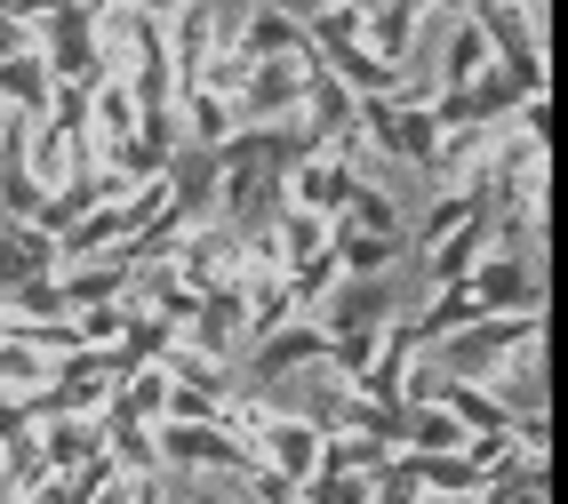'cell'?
I'll return each instance as SVG.
<instances>
[{"label":"cell","instance_id":"6da1fadb","mask_svg":"<svg viewBox=\"0 0 568 504\" xmlns=\"http://www.w3.org/2000/svg\"><path fill=\"white\" fill-rule=\"evenodd\" d=\"M153 448H161V473H248L256 464L241 424H176V416H161Z\"/></svg>","mask_w":568,"mask_h":504},{"label":"cell","instance_id":"7a4b0ae2","mask_svg":"<svg viewBox=\"0 0 568 504\" xmlns=\"http://www.w3.org/2000/svg\"><path fill=\"white\" fill-rule=\"evenodd\" d=\"M313 57H321V49L256 57V64L241 72V89H233V129H248V121H288L296 97H305V64H313Z\"/></svg>","mask_w":568,"mask_h":504},{"label":"cell","instance_id":"3957f363","mask_svg":"<svg viewBox=\"0 0 568 504\" xmlns=\"http://www.w3.org/2000/svg\"><path fill=\"white\" fill-rule=\"evenodd\" d=\"M545 336V313H480L473 329H457L448 336V376H480V369H505L520 344H537Z\"/></svg>","mask_w":568,"mask_h":504},{"label":"cell","instance_id":"277c9868","mask_svg":"<svg viewBox=\"0 0 568 504\" xmlns=\"http://www.w3.org/2000/svg\"><path fill=\"white\" fill-rule=\"evenodd\" d=\"M241 361H248V384H281V376H296V369H328V329H321L313 313H296V321H281L273 336L241 344Z\"/></svg>","mask_w":568,"mask_h":504},{"label":"cell","instance_id":"5b68a950","mask_svg":"<svg viewBox=\"0 0 568 504\" xmlns=\"http://www.w3.org/2000/svg\"><path fill=\"white\" fill-rule=\"evenodd\" d=\"M465 289L480 296V313H537L545 304V273H537V256H513V249H488Z\"/></svg>","mask_w":568,"mask_h":504},{"label":"cell","instance_id":"8992f818","mask_svg":"<svg viewBox=\"0 0 568 504\" xmlns=\"http://www.w3.org/2000/svg\"><path fill=\"white\" fill-rule=\"evenodd\" d=\"M353 184H361L353 144H321V152H305V161L288 169V201H296V209H313V216H336V209L353 201Z\"/></svg>","mask_w":568,"mask_h":504},{"label":"cell","instance_id":"52a82bcc","mask_svg":"<svg viewBox=\"0 0 568 504\" xmlns=\"http://www.w3.org/2000/svg\"><path fill=\"white\" fill-rule=\"evenodd\" d=\"M416 353H425V344H416V321H385L376 329V353L361 361V376L345 384V393H361V401H400L408 393V369H416Z\"/></svg>","mask_w":568,"mask_h":504},{"label":"cell","instance_id":"ba28073f","mask_svg":"<svg viewBox=\"0 0 568 504\" xmlns=\"http://www.w3.org/2000/svg\"><path fill=\"white\" fill-rule=\"evenodd\" d=\"M32 121L24 112H0V224H32V209H41V177H32V152H24Z\"/></svg>","mask_w":568,"mask_h":504},{"label":"cell","instance_id":"9c48e42d","mask_svg":"<svg viewBox=\"0 0 568 504\" xmlns=\"http://www.w3.org/2000/svg\"><path fill=\"white\" fill-rule=\"evenodd\" d=\"M136 281V264L112 249V256H81V264H57V296H64V313H81V304H121Z\"/></svg>","mask_w":568,"mask_h":504},{"label":"cell","instance_id":"30bf717a","mask_svg":"<svg viewBox=\"0 0 568 504\" xmlns=\"http://www.w3.org/2000/svg\"><path fill=\"white\" fill-rule=\"evenodd\" d=\"M49 97H57V81H49V64H41V49H0V112H24V121H41L49 112Z\"/></svg>","mask_w":568,"mask_h":504},{"label":"cell","instance_id":"8fae6325","mask_svg":"<svg viewBox=\"0 0 568 504\" xmlns=\"http://www.w3.org/2000/svg\"><path fill=\"white\" fill-rule=\"evenodd\" d=\"M488 249H497V232H488V209H473V216H465L457 232H440V241L425 249V273H433V289L465 281V273H473V264H480Z\"/></svg>","mask_w":568,"mask_h":504},{"label":"cell","instance_id":"7c38bea8","mask_svg":"<svg viewBox=\"0 0 568 504\" xmlns=\"http://www.w3.org/2000/svg\"><path fill=\"white\" fill-rule=\"evenodd\" d=\"M233 49L256 64V57H296V49H313V41H305V17H296V9L264 0V9H248V24L233 32Z\"/></svg>","mask_w":568,"mask_h":504},{"label":"cell","instance_id":"4fadbf2b","mask_svg":"<svg viewBox=\"0 0 568 504\" xmlns=\"http://www.w3.org/2000/svg\"><path fill=\"white\" fill-rule=\"evenodd\" d=\"M400 249H408L400 232H353V224H336V216H328V256H336V273H345V281L393 273V256H400Z\"/></svg>","mask_w":568,"mask_h":504},{"label":"cell","instance_id":"5bb4252c","mask_svg":"<svg viewBox=\"0 0 568 504\" xmlns=\"http://www.w3.org/2000/svg\"><path fill=\"white\" fill-rule=\"evenodd\" d=\"M41 273H57V241L41 224H0V296L17 281H41Z\"/></svg>","mask_w":568,"mask_h":504},{"label":"cell","instance_id":"9a60e30c","mask_svg":"<svg viewBox=\"0 0 568 504\" xmlns=\"http://www.w3.org/2000/svg\"><path fill=\"white\" fill-rule=\"evenodd\" d=\"M416 24H425V9H416V0H376V9L361 17V49L385 57V64H400V57L416 49Z\"/></svg>","mask_w":568,"mask_h":504},{"label":"cell","instance_id":"2e32d148","mask_svg":"<svg viewBox=\"0 0 568 504\" xmlns=\"http://www.w3.org/2000/svg\"><path fill=\"white\" fill-rule=\"evenodd\" d=\"M32 441H41V464H49V473H72L81 456L104 448V424H97V416H49V424H32Z\"/></svg>","mask_w":568,"mask_h":504},{"label":"cell","instance_id":"e0dca14e","mask_svg":"<svg viewBox=\"0 0 568 504\" xmlns=\"http://www.w3.org/2000/svg\"><path fill=\"white\" fill-rule=\"evenodd\" d=\"M321 64L345 81L353 97H393L400 89V64H385V57H368L361 41H345V49H321Z\"/></svg>","mask_w":568,"mask_h":504},{"label":"cell","instance_id":"ac0fdd59","mask_svg":"<svg viewBox=\"0 0 568 504\" xmlns=\"http://www.w3.org/2000/svg\"><path fill=\"white\" fill-rule=\"evenodd\" d=\"M89 137L112 152L121 137H136V97H129V81L121 72H104V81L89 89Z\"/></svg>","mask_w":568,"mask_h":504},{"label":"cell","instance_id":"d6986e66","mask_svg":"<svg viewBox=\"0 0 568 504\" xmlns=\"http://www.w3.org/2000/svg\"><path fill=\"white\" fill-rule=\"evenodd\" d=\"M480 321V296L465 289V281H448V289H433V304L416 313V344H448L457 329H473Z\"/></svg>","mask_w":568,"mask_h":504},{"label":"cell","instance_id":"ffe728a7","mask_svg":"<svg viewBox=\"0 0 568 504\" xmlns=\"http://www.w3.org/2000/svg\"><path fill=\"white\" fill-rule=\"evenodd\" d=\"M176 104H184V144H224V137H233V97H224V89L193 81Z\"/></svg>","mask_w":568,"mask_h":504},{"label":"cell","instance_id":"44dd1931","mask_svg":"<svg viewBox=\"0 0 568 504\" xmlns=\"http://www.w3.org/2000/svg\"><path fill=\"white\" fill-rule=\"evenodd\" d=\"M480 64H488V41H480V24H473V17H457V32H448V49H440V72H433V89H465Z\"/></svg>","mask_w":568,"mask_h":504},{"label":"cell","instance_id":"7402d4cb","mask_svg":"<svg viewBox=\"0 0 568 504\" xmlns=\"http://www.w3.org/2000/svg\"><path fill=\"white\" fill-rule=\"evenodd\" d=\"M336 224H353V232H400V209H393V192L353 184V201L336 209Z\"/></svg>","mask_w":568,"mask_h":504},{"label":"cell","instance_id":"603a6c76","mask_svg":"<svg viewBox=\"0 0 568 504\" xmlns=\"http://www.w3.org/2000/svg\"><path fill=\"white\" fill-rule=\"evenodd\" d=\"M305 41H313V49H345V41H361V9H353V0L305 9Z\"/></svg>","mask_w":568,"mask_h":504},{"label":"cell","instance_id":"cb8c5ba5","mask_svg":"<svg viewBox=\"0 0 568 504\" xmlns=\"http://www.w3.org/2000/svg\"><path fill=\"white\" fill-rule=\"evenodd\" d=\"M296 504H368V473H305Z\"/></svg>","mask_w":568,"mask_h":504},{"label":"cell","instance_id":"d4e9b609","mask_svg":"<svg viewBox=\"0 0 568 504\" xmlns=\"http://www.w3.org/2000/svg\"><path fill=\"white\" fill-rule=\"evenodd\" d=\"M32 433V416H24V393H0V448L9 441H24Z\"/></svg>","mask_w":568,"mask_h":504},{"label":"cell","instance_id":"484cf974","mask_svg":"<svg viewBox=\"0 0 568 504\" xmlns=\"http://www.w3.org/2000/svg\"><path fill=\"white\" fill-rule=\"evenodd\" d=\"M121 504H169V488H161V473H129V488H121Z\"/></svg>","mask_w":568,"mask_h":504},{"label":"cell","instance_id":"4316f807","mask_svg":"<svg viewBox=\"0 0 568 504\" xmlns=\"http://www.w3.org/2000/svg\"><path fill=\"white\" fill-rule=\"evenodd\" d=\"M488 9H520V17H545V0H488Z\"/></svg>","mask_w":568,"mask_h":504},{"label":"cell","instance_id":"83f0119b","mask_svg":"<svg viewBox=\"0 0 568 504\" xmlns=\"http://www.w3.org/2000/svg\"><path fill=\"white\" fill-rule=\"evenodd\" d=\"M9 496H17V481H9V464H0V504H9Z\"/></svg>","mask_w":568,"mask_h":504},{"label":"cell","instance_id":"f1b7e54d","mask_svg":"<svg viewBox=\"0 0 568 504\" xmlns=\"http://www.w3.org/2000/svg\"><path fill=\"white\" fill-rule=\"evenodd\" d=\"M353 9H361V17H368V9H376V0H353Z\"/></svg>","mask_w":568,"mask_h":504},{"label":"cell","instance_id":"f546056e","mask_svg":"<svg viewBox=\"0 0 568 504\" xmlns=\"http://www.w3.org/2000/svg\"><path fill=\"white\" fill-rule=\"evenodd\" d=\"M9 504H32V496H24V488H17V496H9Z\"/></svg>","mask_w":568,"mask_h":504}]
</instances>
